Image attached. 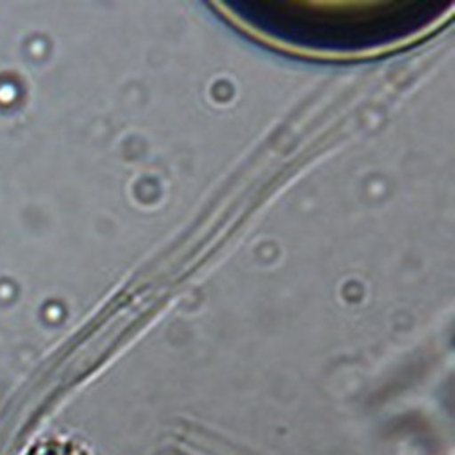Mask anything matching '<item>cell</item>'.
Listing matches in <instances>:
<instances>
[{"mask_svg": "<svg viewBox=\"0 0 455 455\" xmlns=\"http://www.w3.org/2000/svg\"><path fill=\"white\" fill-rule=\"evenodd\" d=\"M24 455H90V451L71 439H43L33 444Z\"/></svg>", "mask_w": 455, "mask_h": 455, "instance_id": "6da1fadb", "label": "cell"}]
</instances>
